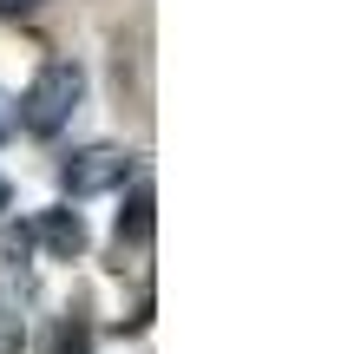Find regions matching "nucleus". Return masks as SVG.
Segmentation results:
<instances>
[{
  "label": "nucleus",
  "mask_w": 354,
  "mask_h": 354,
  "mask_svg": "<svg viewBox=\"0 0 354 354\" xmlns=\"http://www.w3.org/2000/svg\"><path fill=\"white\" fill-rule=\"evenodd\" d=\"M131 171H138L131 151H118V145H92V151H73L59 165V184H66V197H99V190H118Z\"/></svg>",
  "instance_id": "nucleus-2"
},
{
  "label": "nucleus",
  "mask_w": 354,
  "mask_h": 354,
  "mask_svg": "<svg viewBox=\"0 0 354 354\" xmlns=\"http://www.w3.org/2000/svg\"><path fill=\"white\" fill-rule=\"evenodd\" d=\"M7 131H13V99L0 92V138H7Z\"/></svg>",
  "instance_id": "nucleus-7"
},
{
  "label": "nucleus",
  "mask_w": 354,
  "mask_h": 354,
  "mask_svg": "<svg viewBox=\"0 0 354 354\" xmlns=\"http://www.w3.org/2000/svg\"><path fill=\"white\" fill-rule=\"evenodd\" d=\"M53 354H92V328L86 322H59L53 328Z\"/></svg>",
  "instance_id": "nucleus-5"
},
{
  "label": "nucleus",
  "mask_w": 354,
  "mask_h": 354,
  "mask_svg": "<svg viewBox=\"0 0 354 354\" xmlns=\"http://www.w3.org/2000/svg\"><path fill=\"white\" fill-rule=\"evenodd\" d=\"M151 210H158V203H151V184H138V190H131V203L118 210V243H151Z\"/></svg>",
  "instance_id": "nucleus-4"
},
{
  "label": "nucleus",
  "mask_w": 354,
  "mask_h": 354,
  "mask_svg": "<svg viewBox=\"0 0 354 354\" xmlns=\"http://www.w3.org/2000/svg\"><path fill=\"white\" fill-rule=\"evenodd\" d=\"M0 210H7V184H0Z\"/></svg>",
  "instance_id": "nucleus-9"
},
{
  "label": "nucleus",
  "mask_w": 354,
  "mask_h": 354,
  "mask_svg": "<svg viewBox=\"0 0 354 354\" xmlns=\"http://www.w3.org/2000/svg\"><path fill=\"white\" fill-rule=\"evenodd\" d=\"M39 243H46L59 263L86 256V216H79V210H46V216H39Z\"/></svg>",
  "instance_id": "nucleus-3"
},
{
  "label": "nucleus",
  "mask_w": 354,
  "mask_h": 354,
  "mask_svg": "<svg viewBox=\"0 0 354 354\" xmlns=\"http://www.w3.org/2000/svg\"><path fill=\"white\" fill-rule=\"evenodd\" d=\"M20 342H26V328H20V308L0 295V354H20Z\"/></svg>",
  "instance_id": "nucleus-6"
},
{
  "label": "nucleus",
  "mask_w": 354,
  "mask_h": 354,
  "mask_svg": "<svg viewBox=\"0 0 354 354\" xmlns=\"http://www.w3.org/2000/svg\"><path fill=\"white\" fill-rule=\"evenodd\" d=\"M79 99H86V66L79 59H46L33 73V86L13 99V125L33 131V138H53V131L73 125Z\"/></svg>",
  "instance_id": "nucleus-1"
},
{
  "label": "nucleus",
  "mask_w": 354,
  "mask_h": 354,
  "mask_svg": "<svg viewBox=\"0 0 354 354\" xmlns=\"http://www.w3.org/2000/svg\"><path fill=\"white\" fill-rule=\"evenodd\" d=\"M26 7H39V0H0V13H26Z\"/></svg>",
  "instance_id": "nucleus-8"
}]
</instances>
